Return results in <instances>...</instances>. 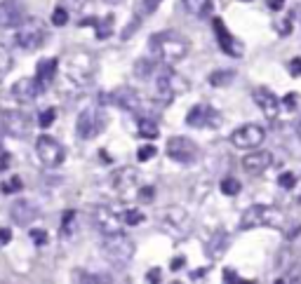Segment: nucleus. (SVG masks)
<instances>
[{
	"mask_svg": "<svg viewBox=\"0 0 301 284\" xmlns=\"http://www.w3.org/2000/svg\"><path fill=\"white\" fill-rule=\"evenodd\" d=\"M160 68V61L158 59H151V56H146V59H139L134 64V73L139 80H153L155 71Z\"/></svg>",
	"mask_w": 301,
	"mask_h": 284,
	"instance_id": "obj_25",
	"label": "nucleus"
},
{
	"mask_svg": "<svg viewBox=\"0 0 301 284\" xmlns=\"http://www.w3.org/2000/svg\"><path fill=\"white\" fill-rule=\"evenodd\" d=\"M21 188H24V181H21L19 176H12L7 183H3V193H7V195H10V193H19Z\"/></svg>",
	"mask_w": 301,
	"mask_h": 284,
	"instance_id": "obj_36",
	"label": "nucleus"
},
{
	"mask_svg": "<svg viewBox=\"0 0 301 284\" xmlns=\"http://www.w3.org/2000/svg\"><path fill=\"white\" fill-rule=\"evenodd\" d=\"M296 136H299V139H301V120L296 122Z\"/></svg>",
	"mask_w": 301,
	"mask_h": 284,
	"instance_id": "obj_52",
	"label": "nucleus"
},
{
	"mask_svg": "<svg viewBox=\"0 0 301 284\" xmlns=\"http://www.w3.org/2000/svg\"><path fill=\"white\" fill-rule=\"evenodd\" d=\"M12 240V230L10 228H0V247H7Z\"/></svg>",
	"mask_w": 301,
	"mask_h": 284,
	"instance_id": "obj_43",
	"label": "nucleus"
},
{
	"mask_svg": "<svg viewBox=\"0 0 301 284\" xmlns=\"http://www.w3.org/2000/svg\"><path fill=\"white\" fill-rule=\"evenodd\" d=\"M252 99L268 120H276L278 113H280V99H278L273 92L266 90V87H259V90L252 92Z\"/></svg>",
	"mask_w": 301,
	"mask_h": 284,
	"instance_id": "obj_20",
	"label": "nucleus"
},
{
	"mask_svg": "<svg viewBox=\"0 0 301 284\" xmlns=\"http://www.w3.org/2000/svg\"><path fill=\"white\" fill-rule=\"evenodd\" d=\"M106 110L101 106H90L83 113L78 115V122H75V134H78L83 141H92L97 139L99 134L106 129Z\"/></svg>",
	"mask_w": 301,
	"mask_h": 284,
	"instance_id": "obj_7",
	"label": "nucleus"
},
{
	"mask_svg": "<svg viewBox=\"0 0 301 284\" xmlns=\"http://www.w3.org/2000/svg\"><path fill=\"white\" fill-rule=\"evenodd\" d=\"M224 282H240V277H238V272L235 270H224Z\"/></svg>",
	"mask_w": 301,
	"mask_h": 284,
	"instance_id": "obj_45",
	"label": "nucleus"
},
{
	"mask_svg": "<svg viewBox=\"0 0 301 284\" xmlns=\"http://www.w3.org/2000/svg\"><path fill=\"white\" fill-rule=\"evenodd\" d=\"M240 3H252V0H240Z\"/></svg>",
	"mask_w": 301,
	"mask_h": 284,
	"instance_id": "obj_54",
	"label": "nucleus"
},
{
	"mask_svg": "<svg viewBox=\"0 0 301 284\" xmlns=\"http://www.w3.org/2000/svg\"><path fill=\"white\" fill-rule=\"evenodd\" d=\"M294 103H296V94H289V97L283 101V106L285 108H289V110H294Z\"/></svg>",
	"mask_w": 301,
	"mask_h": 284,
	"instance_id": "obj_50",
	"label": "nucleus"
},
{
	"mask_svg": "<svg viewBox=\"0 0 301 284\" xmlns=\"http://www.w3.org/2000/svg\"><path fill=\"white\" fill-rule=\"evenodd\" d=\"M158 134H160V129H158V125H155V120H151L146 115L139 118V136L153 141V139H158Z\"/></svg>",
	"mask_w": 301,
	"mask_h": 284,
	"instance_id": "obj_28",
	"label": "nucleus"
},
{
	"mask_svg": "<svg viewBox=\"0 0 301 284\" xmlns=\"http://www.w3.org/2000/svg\"><path fill=\"white\" fill-rule=\"evenodd\" d=\"M278 186L285 188V190H292V188L296 186V176L292 174V172H285V174L278 176Z\"/></svg>",
	"mask_w": 301,
	"mask_h": 284,
	"instance_id": "obj_35",
	"label": "nucleus"
},
{
	"mask_svg": "<svg viewBox=\"0 0 301 284\" xmlns=\"http://www.w3.org/2000/svg\"><path fill=\"white\" fill-rule=\"evenodd\" d=\"M289 75H292V78H299L301 75V56H294V59L289 61Z\"/></svg>",
	"mask_w": 301,
	"mask_h": 284,
	"instance_id": "obj_40",
	"label": "nucleus"
},
{
	"mask_svg": "<svg viewBox=\"0 0 301 284\" xmlns=\"http://www.w3.org/2000/svg\"><path fill=\"white\" fill-rule=\"evenodd\" d=\"M120 221H123L125 225H139L146 221V216H144L142 209H136V207H132V209H125L123 214H120Z\"/></svg>",
	"mask_w": 301,
	"mask_h": 284,
	"instance_id": "obj_31",
	"label": "nucleus"
},
{
	"mask_svg": "<svg viewBox=\"0 0 301 284\" xmlns=\"http://www.w3.org/2000/svg\"><path fill=\"white\" fill-rule=\"evenodd\" d=\"M278 228L283 230L287 225V216H285L280 209L270 205H252L247 207L242 218H240V230H252V228Z\"/></svg>",
	"mask_w": 301,
	"mask_h": 284,
	"instance_id": "obj_3",
	"label": "nucleus"
},
{
	"mask_svg": "<svg viewBox=\"0 0 301 284\" xmlns=\"http://www.w3.org/2000/svg\"><path fill=\"white\" fill-rule=\"evenodd\" d=\"M219 188H222V193H224V195H231V197H233V195L240 193V188H242V186H240L238 179L228 176V179H224V181H222V186H219Z\"/></svg>",
	"mask_w": 301,
	"mask_h": 284,
	"instance_id": "obj_33",
	"label": "nucleus"
},
{
	"mask_svg": "<svg viewBox=\"0 0 301 284\" xmlns=\"http://www.w3.org/2000/svg\"><path fill=\"white\" fill-rule=\"evenodd\" d=\"M270 162H273V155H270L268 151H257V148H254L252 153H247V155L242 157V169L250 176H259L268 169Z\"/></svg>",
	"mask_w": 301,
	"mask_h": 284,
	"instance_id": "obj_19",
	"label": "nucleus"
},
{
	"mask_svg": "<svg viewBox=\"0 0 301 284\" xmlns=\"http://www.w3.org/2000/svg\"><path fill=\"white\" fill-rule=\"evenodd\" d=\"M219 113H216L212 106H205V103H198L188 110L186 115V125L188 127H196V129H203V127H216L219 125Z\"/></svg>",
	"mask_w": 301,
	"mask_h": 284,
	"instance_id": "obj_16",
	"label": "nucleus"
},
{
	"mask_svg": "<svg viewBox=\"0 0 301 284\" xmlns=\"http://www.w3.org/2000/svg\"><path fill=\"white\" fill-rule=\"evenodd\" d=\"M106 103H111L116 108H123V110H132V113H142L144 110V103H142V97L136 94L134 90H127V87H118L113 90L111 94L101 97Z\"/></svg>",
	"mask_w": 301,
	"mask_h": 284,
	"instance_id": "obj_14",
	"label": "nucleus"
},
{
	"mask_svg": "<svg viewBox=\"0 0 301 284\" xmlns=\"http://www.w3.org/2000/svg\"><path fill=\"white\" fill-rule=\"evenodd\" d=\"M188 40L184 36H179L177 31H160L153 33L148 40V52L153 59H158L165 66H174L179 61H184L188 56Z\"/></svg>",
	"mask_w": 301,
	"mask_h": 284,
	"instance_id": "obj_1",
	"label": "nucleus"
},
{
	"mask_svg": "<svg viewBox=\"0 0 301 284\" xmlns=\"http://www.w3.org/2000/svg\"><path fill=\"white\" fill-rule=\"evenodd\" d=\"M78 282H108V277H104V275H78Z\"/></svg>",
	"mask_w": 301,
	"mask_h": 284,
	"instance_id": "obj_42",
	"label": "nucleus"
},
{
	"mask_svg": "<svg viewBox=\"0 0 301 284\" xmlns=\"http://www.w3.org/2000/svg\"><path fill=\"white\" fill-rule=\"evenodd\" d=\"M75 228H78V216H75V212H66L62 216V237H64V240L73 237L75 235Z\"/></svg>",
	"mask_w": 301,
	"mask_h": 284,
	"instance_id": "obj_29",
	"label": "nucleus"
},
{
	"mask_svg": "<svg viewBox=\"0 0 301 284\" xmlns=\"http://www.w3.org/2000/svg\"><path fill=\"white\" fill-rule=\"evenodd\" d=\"M278 282H301V266H296L294 270H289L283 279H278Z\"/></svg>",
	"mask_w": 301,
	"mask_h": 284,
	"instance_id": "obj_41",
	"label": "nucleus"
},
{
	"mask_svg": "<svg viewBox=\"0 0 301 284\" xmlns=\"http://www.w3.org/2000/svg\"><path fill=\"white\" fill-rule=\"evenodd\" d=\"M38 214L40 212H38V207L33 205L31 200H17V202L10 207V216H12V221L17 225H21V228H26L31 221H36Z\"/></svg>",
	"mask_w": 301,
	"mask_h": 284,
	"instance_id": "obj_21",
	"label": "nucleus"
},
{
	"mask_svg": "<svg viewBox=\"0 0 301 284\" xmlns=\"http://www.w3.org/2000/svg\"><path fill=\"white\" fill-rule=\"evenodd\" d=\"M57 68H59V59H54V56H49V59H40L38 61V68H36V78L43 82L45 87L54 80L57 75Z\"/></svg>",
	"mask_w": 301,
	"mask_h": 284,
	"instance_id": "obj_24",
	"label": "nucleus"
},
{
	"mask_svg": "<svg viewBox=\"0 0 301 284\" xmlns=\"http://www.w3.org/2000/svg\"><path fill=\"white\" fill-rule=\"evenodd\" d=\"M209 268H200V270H193L190 272V279H203V275H207Z\"/></svg>",
	"mask_w": 301,
	"mask_h": 284,
	"instance_id": "obj_51",
	"label": "nucleus"
},
{
	"mask_svg": "<svg viewBox=\"0 0 301 284\" xmlns=\"http://www.w3.org/2000/svg\"><path fill=\"white\" fill-rule=\"evenodd\" d=\"M0 127L14 139H24L31 134V118L24 110H3L0 113Z\"/></svg>",
	"mask_w": 301,
	"mask_h": 284,
	"instance_id": "obj_10",
	"label": "nucleus"
},
{
	"mask_svg": "<svg viewBox=\"0 0 301 284\" xmlns=\"http://www.w3.org/2000/svg\"><path fill=\"white\" fill-rule=\"evenodd\" d=\"M139 179H142L139 169H134V167H123V169L113 172L108 183H111V190L116 195H125V193H129L132 188L139 186Z\"/></svg>",
	"mask_w": 301,
	"mask_h": 284,
	"instance_id": "obj_17",
	"label": "nucleus"
},
{
	"mask_svg": "<svg viewBox=\"0 0 301 284\" xmlns=\"http://www.w3.org/2000/svg\"><path fill=\"white\" fill-rule=\"evenodd\" d=\"M92 225L101 233V237H104V235H113V233H123L125 223L120 221V216L113 212L111 207L99 205L92 209Z\"/></svg>",
	"mask_w": 301,
	"mask_h": 284,
	"instance_id": "obj_13",
	"label": "nucleus"
},
{
	"mask_svg": "<svg viewBox=\"0 0 301 284\" xmlns=\"http://www.w3.org/2000/svg\"><path fill=\"white\" fill-rule=\"evenodd\" d=\"M146 282H160V268H153V270L146 272Z\"/></svg>",
	"mask_w": 301,
	"mask_h": 284,
	"instance_id": "obj_46",
	"label": "nucleus"
},
{
	"mask_svg": "<svg viewBox=\"0 0 301 284\" xmlns=\"http://www.w3.org/2000/svg\"><path fill=\"white\" fill-rule=\"evenodd\" d=\"M36 155H38V160H40L45 167L54 169V167H59V164L64 162L66 151H64V146L59 144L54 136L43 134V136H38V141H36Z\"/></svg>",
	"mask_w": 301,
	"mask_h": 284,
	"instance_id": "obj_8",
	"label": "nucleus"
},
{
	"mask_svg": "<svg viewBox=\"0 0 301 284\" xmlns=\"http://www.w3.org/2000/svg\"><path fill=\"white\" fill-rule=\"evenodd\" d=\"M184 266H186L184 256H177V259L172 261V266H170V268H172V270H181V268H184Z\"/></svg>",
	"mask_w": 301,
	"mask_h": 284,
	"instance_id": "obj_49",
	"label": "nucleus"
},
{
	"mask_svg": "<svg viewBox=\"0 0 301 284\" xmlns=\"http://www.w3.org/2000/svg\"><path fill=\"white\" fill-rule=\"evenodd\" d=\"M264 139H266V129L261 125H254V122L242 125V127H238L231 134V144L235 148H240V151H254V148L264 144Z\"/></svg>",
	"mask_w": 301,
	"mask_h": 284,
	"instance_id": "obj_9",
	"label": "nucleus"
},
{
	"mask_svg": "<svg viewBox=\"0 0 301 284\" xmlns=\"http://www.w3.org/2000/svg\"><path fill=\"white\" fill-rule=\"evenodd\" d=\"M10 68H12V54H10V49L5 45H0V82L7 78Z\"/></svg>",
	"mask_w": 301,
	"mask_h": 284,
	"instance_id": "obj_32",
	"label": "nucleus"
},
{
	"mask_svg": "<svg viewBox=\"0 0 301 284\" xmlns=\"http://www.w3.org/2000/svg\"><path fill=\"white\" fill-rule=\"evenodd\" d=\"M101 251H104L106 261L113 268L123 270L129 266V261L134 256V242L129 240L125 233H113V235H104L101 240Z\"/></svg>",
	"mask_w": 301,
	"mask_h": 284,
	"instance_id": "obj_4",
	"label": "nucleus"
},
{
	"mask_svg": "<svg viewBox=\"0 0 301 284\" xmlns=\"http://www.w3.org/2000/svg\"><path fill=\"white\" fill-rule=\"evenodd\" d=\"M167 157L179 164H193L198 160V146L186 136H172L167 141Z\"/></svg>",
	"mask_w": 301,
	"mask_h": 284,
	"instance_id": "obj_11",
	"label": "nucleus"
},
{
	"mask_svg": "<svg viewBox=\"0 0 301 284\" xmlns=\"http://www.w3.org/2000/svg\"><path fill=\"white\" fill-rule=\"evenodd\" d=\"M66 75L75 85H90L97 75V59L85 49H75L66 56Z\"/></svg>",
	"mask_w": 301,
	"mask_h": 284,
	"instance_id": "obj_6",
	"label": "nucleus"
},
{
	"mask_svg": "<svg viewBox=\"0 0 301 284\" xmlns=\"http://www.w3.org/2000/svg\"><path fill=\"white\" fill-rule=\"evenodd\" d=\"M212 26H214V33H216V40H219V47L231 56H240V45L235 43V38L231 36V31L224 26L222 19H212Z\"/></svg>",
	"mask_w": 301,
	"mask_h": 284,
	"instance_id": "obj_22",
	"label": "nucleus"
},
{
	"mask_svg": "<svg viewBox=\"0 0 301 284\" xmlns=\"http://www.w3.org/2000/svg\"><path fill=\"white\" fill-rule=\"evenodd\" d=\"M26 5L21 0H0V26L14 29L21 21H26Z\"/></svg>",
	"mask_w": 301,
	"mask_h": 284,
	"instance_id": "obj_15",
	"label": "nucleus"
},
{
	"mask_svg": "<svg viewBox=\"0 0 301 284\" xmlns=\"http://www.w3.org/2000/svg\"><path fill=\"white\" fill-rule=\"evenodd\" d=\"M268 7L273 10V12H280L285 7V0H268Z\"/></svg>",
	"mask_w": 301,
	"mask_h": 284,
	"instance_id": "obj_48",
	"label": "nucleus"
},
{
	"mask_svg": "<svg viewBox=\"0 0 301 284\" xmlns=\"http://www.w3.org/2000/svg\"><path fill=\"white\" fill-rule=\"evenodd\" d=\"M0 151H3V134H0Z\"/></svg>",
	"mask_w": 301,
	"mask_h": 284,
	"instance_id": "obj_53",
	"label": "nucleus"
},
{
	"mask_svg": "<svg viewBox=\"0 0 301 284\" xmlns=\"http://www.w3.org/2000/svg\"><path fill=\"white\" fill-rule=\"evenodd\" d=\"M160 228L174 237H184L190 230V216L186 212H181V209H177V207L162 209V214H160Z\"/></svg>",
	"mask_w": 301,
	"mask_h": 284,
	"instance_id": "obj_12",
	"label": "nucleus"
},
{
	"mask_svg": "<svg viewBox=\"0 0 301 284\" xmlns=\"http://www.w3.org/2000/svg\"><path fill=\"white\" fill-rule=\"evenodd\" d=\"M155 146H142L139 151H136V160L139 162H146V160H151V157H155Z\"/></svg>",
	"mask_w": 301,
	"mask_h": 284,
	"instance_id": "obj_39",
	"label": "nucleus"
},
{
	"mask_svg": "<svg viewBox=\"0 0 301 284\" xmlns=\"http://www.w3.org/2000/svg\"><path fill=\"white\" fill-rule=\"evenodd\" d=\"M14 47L24 49V52H36L47 43V26L40 19H26L17 26L12 36Z\"/></svg>",
	"mask_w": 301,
	"mask_h": 284,
	"instance_id": "obj_5",
	"label": "nucleus"
},
{
	"mask_svg": "<svg viewBox=\"0 0 301 284\" xmlns=\"http://www.w3.org/2000/svg\"><path fill=\"white\" fill-rule=\"evenodd\" d=\"M181 3H184L186 10L198 19L207 17V14L212 12V0H181Z\"/></svg>",
	"mask_w": 301,
	"mask_h": 284,
	"instance_id": "obj_26",
	"label": "nucleus"
},
{
	"mask_svg": "<svg viewBox=\"0 0 301 284\" xmlns=\"http://www.w3.org/2000/svg\"><path fill=\"white\" fill-rule=\"evenodd\" d=\"M29 237H31L33 244H38V247H45V244L49 242L47 230H43V228H31L29 230Z\"/></svg>",
	"mask_w": 301,
	"mask_h": 284,
	"instance_id": "obj_34",
	"label": "nucleus"
},
{
	"mask_svg": "<svg viewBox=\"0 0 301 284\" xmlns=\"http://www.w3.org/2000/svg\"><path fill=\"white\" fill-rule=\"evenodd\" d=\"M113 26H116V17H113V14H106L104 19H94V29H97L99 40H106V38L111 36Z\"/></svg>",
	"mask_w": 301,
	"mask_h": 284,
	"instance_id": "obj_27",
	"label": "nucleus"
},
{
	"mask_svg": "<svg viewBox=\"0 0 301 284\" xmlns=\"http://www.w3.org/2000/svg\"><path fill=\"white\" fill-rule=\"evenodd\" d=\"M153 188L151 186H146V188H142V190H139V202H148V200H153Z\"/></svg>",
	"mask_w": 301,
	"mask_h": 284,
	"instance_id": "obj_44",
	"label": "nucleus"
},
{
	"mask_svg": "<svg viewBox=\"0 0 301 284\" xmlns=\"http://www.w3.org/2000/svg\"><path fill=\"white\" fill-rule=\"evenodd\" d=\"M233 78H235L233 71H212L209 73V78H207V82L212 87H226L228 82H233Z\"/></svg>",
	"mask_w": 301,
	"mask_h": 284,
	"instance_id": "obj_30",
	"label": "nucleus"
},
{
	"mask_svg": "<svg viewBox=\"0 0 301 284\" xmlns=\"http://www.w3.org/2000/svg\"><path fill=\"white\" fill-rule=\"evenodd\" d=\"M52 24L54 26H66L68 24V12L64 7H54V12H52Z\"/></svg>",
	"mask_w": 301,
	"mask_h": 284,
	"instance_id": "obj_38",
	"label": "nucleus"
},
{
	"mask_svg": "<svg viewBox=\"0 0 301 284\" xmlns=\"http://www.w3.org/2000/svg\"><path fill=\"white\" fill-rule=\"evenodd\" d=\"M43 92H45V85L38 78H21L12 85V99H17L19 103H31Z\"/></svg>",
	"mask_w": 301,
	"mask_h": 284,
	"instance_id": "obj_18",
	"label": "nucleus"
},
{
	"mask_svg": "<svg viewBox=\"0 0 301 284\" xmlns=\"http://www.w3.org/2000/svg\"><path fill=\"white\" fill-rule=\"evenodd\" d=\"M153 82H155L153 99L158 103H172L181 92L188 90V82L179 73H174L172 66H165V64H160V68L155 71Z\"/></svg>",
	"mask_w": 301,
	"mask_h": 284,
	"instance_id": "obj_2",
	"label": "nucleus"
},
{
	"mask_svg": "<svg viewBox=\"0 0 301 284\" xmlns=\"http://www.w3.org/2000/svg\"><path fill=\"white\" fill-rule=\"evenodd\" d=\"M160 3H162V0H144V7H146V12H155Z\"/></svg>",
	"mask_w": 301,
	"mask_h": 284,
	"instance_id": "obj_47",
	"label": "nucleus"
},
{
	"mask_svg": "<svg viewBox=\"0 0 301 284\" xmlns=\"http://www.w3.org/2000/svg\"><path fill=\"white\" fill-rule=\"evenodd\" d=\"M54 118H57V110H54V108H45L43 113H40V118H38V125L47 129L49 125L54 122Z\"/></svg>",
	"mask_w": 301,
	"mask_h": 284,
	"instance_id": "obj_37",
	"label": "nucleus"
},
{
	"mask_svg": "<svg viewBox=\"0 0 301 284\" xmlns=\"http://www.w3.org/2000/svg\"><path fill=\"white\" fill-rule=\"evenodd\" d=\"M228 244H231V237H228V233H224V230H216L214 235H212V240H207V244H205V251H207L209 259H222V256L226 254Z\"/></svg>",
	"mask_w": 301,
	"mask_h": 284,
	"instance_id": "obj_23",
	"label": "nucleus"
}]
</instances>
